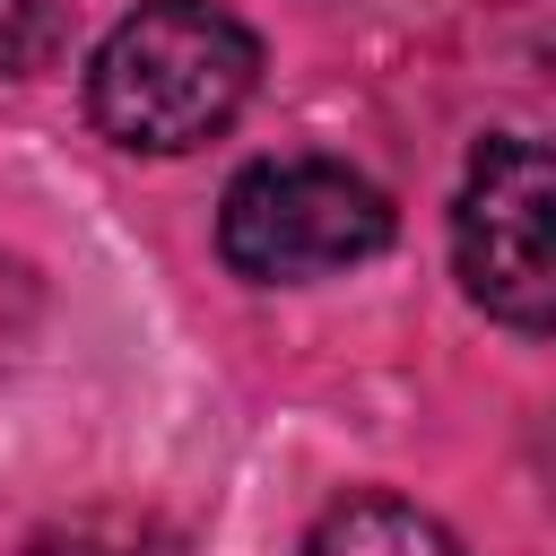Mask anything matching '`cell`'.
I'll use <instances>...</instances> for the list:
<instances>
[{"label":"cell","mask_w":556,"mask_h":556,"mask_svg":"<svg viewBox=\"0 0 556 556\" xmlns=\"http://www.w3.org/2000/svg\"><path fill=\"white\" fill-rule=\"evenodd\" d=\"M261 78V43L217 0H139L87 61V113L130 156L208 148Z\"/></svg>","instance_id":"1"},{"label":"cell","mask_w":556,"mask_h":556,"mask_svg":"<svg viewBox=\"0 0 556 556\" xmlns=\"http://www.w3.org/2000/svg\"><path fill=\"white\" fill-rule=\"evenodd\" d=\"M391 243V200L330 156H261L217 200V252L252 287H304Z\"/></svg>","instance_id":"2"},{"label":"cell","mask_w":556,"mask_h":556,"mask_svg":"<svg viewBox=\"0 0 556 556\" xmlns=\"http://www.w3.org/2000/svg\"><path fill=\"white\" fill-rule=\"evenodd\" d=\"M452 261L460 287L513 321V330H547L556 321V174L539 139H486L460 208H452Z\"/></svg>","instance_id":"3"},{"label":"cell","mask_w":556,"mask_h":556,"mask_svg":"<svg viewBox=\"0 0 556 556\" xmlns=\"http://www.w3.org/2000/svg\"><path fill=\"white\" fill-rule=\"evenodd\" d=\"M304 556H460V539L400 495H348L313 521Z\"/></svg>","instance_id":"4"},{"label":"cell","mask_w":556,"mask_h":556,"mask_svg":"<svg viewBox=\"0 0 556 556\" xmlns=\"http://www.w3.org/2000/svg\"><path fill=\"white\" fill-rule=\"evenodd\" d=\"M26 556H182V539H174V530H156V521H122V513H96V521L43 530Z\"/></svg>","instance_id":"5"},{"label":"cell","mask_w":556,"mask_h":556,"mask_svg":"<svg viewBox=\"0 0 556 556\" xmlns=\"http://www.w3.org/2000/svg\"><path fill=\"white\" fill-rule=\"evenodd\" d=\"M43 52H52V9L43 0H0V70L26 78Z\"/></svg>","instance_id":"6"},{"label":"cell","mask_w":556,"mask_h":556,"mask_svg":"<svg viewBox=\"0 0 556 556\" xmlns=\"http://www.w3.org/2000/svg\"><path fill=\"white\" fill-rule=\"evenodd\" d=\"M9 295H26V269H9V261H0V304H9ZM0 339H9V321H0Z\"/></svg>","instance_id":"7"}]
</instances>
